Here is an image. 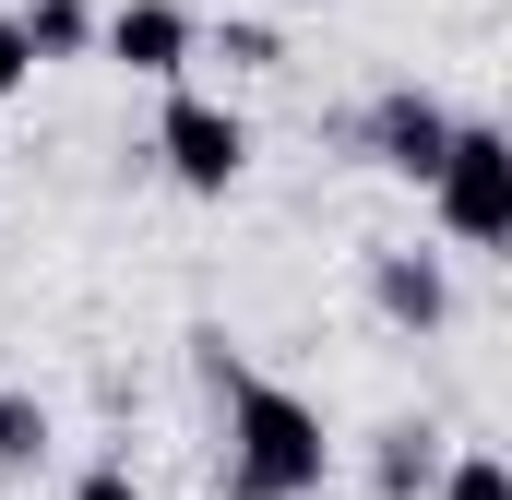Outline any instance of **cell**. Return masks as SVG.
Returning a JSON list of instances; mask_svg holds the SVG:
<instances>
[{
  "mask_svg": "<svg viewBox=\"0 0 512 500\" xmlns=\"http://www.w3.org/2000/svg\"><path fill=\"white\" fill-rule=\"evenodd\" d=\"M429 477H441V429H382L370 489H382V500H429Z\"/></svg>",
  "mask_w": 512,
  "mask_h": 500,
  "instance_id": "52a82bcc",
  "label": "cell"
},
{
  "mask_svg": "<svg viewBox=\"0 0 512 500\" xmlns=\"http://www.w3.org/2000/svg\"><path fill=\"white\" fill-rule=\"evenodd\" d=\"M191 346H203V381H215V405H227V465H215V489L227 500H322L334 489V429H322V405L286 393V381H262L251 358H227V334H191Z\"/></svg>",
  "mask_w": 512,
  "mask_h": 500,
  "instance_id": "6da1fadb",
  "label": "cell"
},
{
  "mask_svg": "<svg viewBox=\"0 0 512 500\" xmlns=\"http://www.w3.org/2000/svg\"><path fill=\"white\" fill-rule=\"evenodd\" d=\"M24 84H36V48H24V24H12V12H0V108H12V96H24Z\"/></svg>",
  "mask_w": 512,
  "mask_h": 500,
  "instance_id": "7c38bea8",
  "label": "cell"
},
{
  "mask_svg": "<svg viewBox=\"0 0 512 500\" xmlns=\"http://www.w3.org/2000/svg\"><path fill=\"white\" fill-rule=\"evenodd\" d=\"M72 500H143V477L108 453V465H84V477H72Z\"/></svg>",
  "mask_w": 512,
  "mask_h": 500,
  "instance_id": "4fadbf2b",
  "label": "cell"
},
{
  "mask_svg": "<svg viewBox=\"0 0 512 500\" xmlns=\"http://www.w3.org/2000/svg\"><path fill=\"white\" fill-rule=\"evenodd\" d=\"M429 500H512V465L489 453V441H453L441 477H429Z\"/></svg>",
  "mask_w": 512,
  "mask_h": 500,
  "instance_id": "30bf717a",
  "label": "cell"
},
{
  "mask_svg": "<svg viewBox=\"0 0 512 500\" xmlns=\"http://www.w3.org/2000/svg\"><path fill=\"white\" fill-rule=\"evenodd\" d=\"M12 24H24L36 72H48V60H84V48H96V0H24Z\"/></svg>",
  "mask_w": 512,
  "mask_h": 500,
  "instance_id": "ba28073f",
  "label": "cell"
},
{
  "mask_svg": "<svg viewBox=\"0 0 512 500\" xmlns=\"http://www.w3.org/2000/svg\"><path fill=\"white\" fill-rule=\"evenodd\" d=\"M417 191H429V215H441L453 250H512V131L501 120H453L441 167Z\"/></svg>",
  "mask_w": 512,
  "mask_h": 500,
  "instance_id": "7a4b0ae2",
  "label": "cell"
},
{
  "mask_svg": "<svg viewBox=\"0 0 512 500\" xmlns=\"http://www.w3.org/2000/svg\"><path fill=\"white\" fill-rule=\"evenodd\" d=\"M441 143H453V108H441L429 84H382V96L358 108V155H370L382 179H405V191L441 167Z\"/></svg>",
  "mask_w": 512,
  "mask_h": 500,
  "instance_id": "5b68a950",
  "label": "cell"
},
{
  "mask_svg": "<svg viewBox=\"0 0 512 500\" xmlns=\"http://www.w3.org/2000/svg\"><path fill=\"white\" fill-rule=\"evenodd\" d=\"M155 167H167L191 203H227V191L251 179V120H239L227 96H203V84H167V108H155Z\"/></svg>",
  "mask_w": 512,
  "mask_h": 500,
  "instance_id": "3957f363",
  "label": "cell"
},
{
  "mask_svg": "<svg viewBox=\"0 0 512 500\" xmlns=\"http://www.w3.org/2000/svg\"><path fill=\"white\" fill-rule=\"evenodd\" d=\"M370 310L393 334H441L453 322V262L441 250H370Z\"/></svg>",
  "mask_w": 512,
  "mask_h": 500,
  "instance_id": "8992f818",
  "label": "cell"
},
{
  "mask_svg": "<svg viewBox=\"0 0 512 500\" xmlns=\"http://www.w3.org/2000/svg\"><path fill=\"white\" fill-rule=\"evenodd\" d=\"M203 48H215L227 72H274V60H286V36H274L262 12H239V24H203Z\"/></svg>",
  "mask_w": 512,
  "mask_h": 500,
  "instance_id": "8fae6325",
  "label": "cell"
},
{
  "mask_svg": "<svg viewBox=\"0 0 512 500\" xmlns=\"http://www.w3.org/2000/svg\"><path fill=\"white\" fill-rule=\"evenodd\" d=\"M48 441H60L48 393H12V381H0V477H36V465H48Z\"/></svg>",
  "mask_w": 512,
  "mask_h": 500,
  "instance_id": "9c48e42d",
  "label": "cell"
},
{
  "mask_svg": "<svg viewBox=\"0 0 512 500\" xmlns=\"http://www.w3.org/2000/svg\"><path fill=\"white\" fill-rule=\"evenodd\" d=\"M96 48L120 60L131 84H191V60H203V12H191V0H120V12H96Z\"/></svg>",
  "mask_w": 512,
  "mask_h": 500,
  "instance_id": "277c9868",
  "label": "cell"
}]
</instances>
